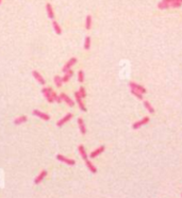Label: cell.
<instances>
[{
    "mask_svg": "<svg viewBox=\"0 0 182 198\" xmlns=\"http://www.w3.org/2000/svg\"><path fill=\"white\" fill-rule=\"evenodd\" d=\"M56 159L58 161H60V162L64 163V164L69 165V166H74V165H76V161H75L74 159H69V158L65 157V156H63V154H60V153L56 156Z\"/></svg>",
    "mask_w": 182,
    "mask_h": 198,
    "instance_id": "cell-1",
    "label": "cell"
},
{
    "mask_svg": "<svg viewBox=\"0 0 182 198\" xmlns=\"http://www.w3.org/2000/svg\"><path fill=\"white\" fill-rule=\"evenodd\" d=\"M149 121H150V118H149V116H145V117H143L141 120H138V121H135V123L132 125V129H133V130H138V129H140L141 127H143V126L147 125Z\"/></svg>",
    "mask_w": 182,
    "mask_h": 198,
    "instance_id": "cell-2",
    "label": "cell"
},
{
    "mask_svg": "<svg viewBox=\"0 0 182 198\" xmlns=\"http://www.w3.org/2000/svg\"><path fill=\"white\" fill-rule=\"evenodd\" d=\"M47 175H48V172H47L46 169H43V170H41V172H40V174H38V175H37L36 177L34 178V181H33L34 184H35V185H38L40 183H42V182H43V180H44L45 178L47 177Z\"/></svg>",
    "mask_w": 182,
    "mask_h": 198,
    "instance_id": "cell-3",
    "label": "cell"
},
{
    "mask_svg": "<svg viewBox=\"0 0 182 198\" xmlns=\"http://www.w3.org/2000/svg\"><path fill=\"white\" fill-rule=\"evenodd\" d=\"M104 150H105V146H103V145L99 146L98 148H96V149L93 150L92 152L89 153V159H95V158H97L98 156H100V154L103 152Z\"/></svg>",
    "mask_w": 182,
    "mask_h": 198,
    "instance_id": "cell-4",
    "label": "cell"
},
{
    "mask_svg": "<svg viewBox=\"0 0 182 198\" xmlns=\"http://www.w3.org/2000/svg\"><path fill=\"white\" fill-rule=\"evenodd\" d=\"M75 98H76V101H77V103H78L80 110H81L82 112H86V108H85V105H84V103H83V100H82L83 98L80 96V94H79L78 91L75 92Z\"/></svg>",
    "mask_w": 182,
    "mask_h": 198,
    "instance_id": "cell-5",
    "label": "cell"
},
{
    "mask_svg": "<svg viewBox=\"0 0 182 198\" xmlns=\"http://www.w3.org/2000/svg\"><path fill=\"white\" fill-rule=\"evenodd\" d=\"M77 61H78V60H77V58H71V60L68 61V62H67V63L63 66V68H62V71H63L64 74H65V72H67L69 69H71V67L74 66L75 64L77 63Z\"/></svg>",
    "mask_w": 182,
    "mask_h": 198,
    "instance_id": "cell-6",
    "label": "cell"
},
{
    "mask_svg": "<svg viewBox=\"0 0 182 198\" xmlns=\"http://www.w3.org/2000/svg\"><path fill=\"white\" fill-rule=\"evenodd\" d=\"M42 94L44 95V97L47 99L48 102H50V103L54 102V99L52 98L51 94H50V87H43L42 89Z\"/></svg>",
    "mask_w": 182,
    "mask_h": 198,
    "instance_id": "cell-7",
    "label": "cell"
},
{
    "mask_svg": "<svg viewBox=\"0 0 182 198\" xmlns=\"http://www.w3.org/2000/svg\"><path fill=\"white\" fill-rule=\"evenodd\" d=\"M129 86H130V89H133V90H135V91H138V92L142 93L143 95L147 93V90H146L144 86L140 85V84H138V83H135V82H129Z\"/></svg>",
    "mask_w": 182,
    "mask_h": 198,
    "instance_id": "cell-8",
    "label": "cell"
},
{
    "mask_svg": "<svg viewBox=\"0 0 182 198\" xmlns=\"http://www.w3.org/2000/svg\"><path fill=\"white\" fill-rule=\"evenodd\" d=\"M73 113H67L66 115L64 116L63 118H61V119L59 120V121H58V123H56V126H58V127H63L64 125H65V123H67V121H68V120H71V118H73Z\"/></svg>",
    "mask_w": 182,
    "mask_h": 198,
    "instance_id": "cell-9",
    "label": "cell"
},
{
    "mask_svg": "<svg viewBox=\"0 0 182 198\" xmlns=\"http://www.w3.org/2000/svg\"><path fill=\"white\" fill-rule=\"evenodd\" d=\"M32 114H33L34 116H37L38 118H42L43 120L50 119V116H49L47 113H43V112H41V111H38V110H33V111H32Z\"/></svg>",
    "mask_w": 182,
    "mask_h": 198,
    "instance_id": "cell-10",
    "label": "cell"
},
{
    "mask_svg": "<svg viewBox=\"0 0 182 198\" xmlns=\"http://www.w3.org/2000/svg\"><path fill=\"white\" fill-rule=\"evenodd\" d=\"M60 96H61V98H62V100H63L64 102H66L67 105H69L71 108L75 107V101L73 100V99H71V98L69 97V96H67V95H66L65 93H62L61 95H60Z\"/></svg>",
    "mask_w": 182,
    "mask_h": 198,
    "instance_id": "cell-11",
    "label": "cell"
},
{
    "mask_svg": "<svg viewBox=\"0 0 182 198\" xmlns=\"http://www.w3.org/2000/svg\"><path fill=\"white\" fill-rule=\"evenodd\" d=\"M32 75H33V77H34V79L36 80L37 82L40 83V84H43L44 85L45 83H46V81H45V79L43 78V76L38 72V71H36V70H33L32 71Z\"/></svg>",
    "mask_w": 182,
    "mask_h": 198,
    "instance_id": "cell-12",
    "label": "cell"
},
{
    "mask_svg": "<svg viewBox=\"0 0 182 198\" xmlns=\"http://www.w3.org/2000/svg\"><path fill=\"white\" fill-rule=\"evenodd\" d=\"M78 151H79V153H80L81 158L84 161H86L87 159H89V154H87V152H86V150H85V147H84L83 145L78 146Z\"/></svg>",
    "mask_w": 182,
    "mask_h": 198,
    "instance_id": "cell-13",
    "label": "cell"
},
{
    "mask_svg": "<svg viewBox=\"0 0 182 198\" xmlns=\"http://www.w3.org/2000/svg\"><path fill=\"white\" fill-rule=\"evenodd\" d=\"M78 125H79V130H80V132H81V134H86V126H85V123H84V120L82 119L81 117L80 118H78Z\"/></svg>",
    "mask_w": 182,
    "mask_h": 198,
    "instance_id": "cell-14",
    "label": "cell"
},
{
    "mask_svg": "<svg viewBox=\"0 0 182 198\" xmlns=\"http://www.w3.org/2000/svg\"><path fill=\"white\" fill-rule=\"evenodd\" d=\"M84 162H85L86 167H87V169H89V172H92V174H96V172H97V167H96V166H95V165H94L93 163H92V162L89 160V159H87L86 161H84Z\"/></svg>",
    "mask_w": 182,
    "mask_h": 198,
    "instance_id": "cell-15",
    "label": "cell"
},
{
    "mask_svg": "<svg viewBox=\"0 0 182 198\" xmlns=\"http://www.w3.org/2000/svg\"><path fill=\"white\" fill-rule=\"evenodd\" d=\"M46 11H47V15L50 19H54V13H53V9H52V5L50 3L46 4Z\"/></svg>",
    "mask_w": 182,
    "mask_h": 198,
    "instance_id": "cell-16",
    "label": "cell"
},
{
    "mask_svg": "<svg viewBox=\"0 0 182 198\" xmlns=\"http://www.w3.org/2000/svg\"><path fill=\"white\" fill-rule=\"evenodd\" d=\"M27 120H28V117H27L26 115H21V116H19V117H17V118H15L13 123H14V125L18 126V125H21V123H26Z\"/></svg>",
    "mask_w": 182,
    "mask_h": 198,
    "instance_id": "cell-17",
    "label": "cell"
},
{
    "mask_svg": "<svg viewBox=\"0 0 182 198\" xmlns=\"http://www.w3.org/2000/svg\"><path fill=\"white\" fill-rule=\"evenodd\" d=\"M74 76V71L71 70V69H69V70L67 71V72H65V75H64V77H62V79H63V83H67L69 80L71 79V77Z\"/></svg>",
    "mask_w": 182,
    "mask_h": 198,
    "instance_id": "cell-18",
    "label": "cell"
},
{
    "mask_svg": "<svg viewBox=\"0 0 182 198\" xmlns=\"http://www.w3.org/2000/svg\"><path fill=\"white\" fill-rule=\"evenodd\" d=\"M144 107H145L146 110H147V111H148V112L150 113V114H153V113L156 112V110H154V108H153L152 105H151V103H150V102H149L148 100H145V101H144Z\"/></svg>",
    "mask_w": 182,
    "mask_h": 198,
    "instance_id": "cell-19",
    "label": "cell"
},
{
    "mask_svg": "<svg viewBox=\"0 0 182 198\" xmlns=\"http://www.w3.org/2000/svg\"><path fill=\"white\" fill-rule=\"evenodd\" d=\"M52 27H53V30H54V32H56V34H59V35L62 34V29H61L60 25L58 23V21L52 20Z\"/></svg>",
    "mask_w": 182,
    "mask_h": 198,
    "instance_id": "cell-20",
    "label": "cell"
},
{
    "mask_svg": "<svg viewBox=\"0 0 182 198\" xmlns=\"http://www.w3.org/2000/svg\"><path fill=\"white\" fill-rule=\"evenodd\" d=\"M53 81H54V84H56V87H61V86L63 85V79H62V77H60L59 75L54 76Z\"/></svg>",
    "mask_w": 182,
    "mask_h": 198,
    "instance_id": "cell-21",
    "label": "cell"
},
{
    "mask_svg": "<svg viewBox=\"0 0 182 198\" xmlns=\"http://www.w3.org/2000/svg\"><path fill=\"white\" fill-rule=\"evenodd\" d=\"M92 23H93V19H92V16L87 15L85 18V29L86 30H89L92 28Z\"/></svg>",
    "mask_w": 182,
    "mask_h": 198,
    "instance_id": "cell-22",
    "label": "cell"
},
{
    "mask_svg": "<svg viewBox=\"0 0 182 198\" xmlns=\"http://www.w3.org/2000/svg\"><path fill=\"white\" fill-rule=\"evenodd\" d=\"M130 92H131V94H132L133 96H135V97L138 98V100H143V99H144V98H143V94L140 93L138 91H135V90H133V89H131Z\"/></svg>",
    "mask_w": 182,
    "mask_h": 198,
    "instance_id": "cell-23",
    "label": "cell"
},
{
    "mask_svg": "<svg viewBox=\"0 0 182 198\" xmlns=\"http://www.w3.org/2000/svg\"><path fill=\"white\" fill-rule=\"evenodd\" d=\"M91 43H92L91 38H89V36H86L85 40H84V44H83V47H84L85 50H89V48H91Z\"/></svg>",
    "mask_w": 182,
    "mask_h": 198,
    "instance_id": "cell-24",
    "label": "cell"
},
{
    "mask_svg": "<svg viewBox=\"0 0 182 198\" xmlns=\"http://www.w3.org/2000/svg\"><path fill=\"white\" fill-rule=\"evenodd\" d=\"M78 81L80 83L84 82V71H83V70H79V72H78Z\"/></svg>",
    "mask_w": 182,
    "mask_h": 198,
    "instance_id": "cell-25",
    "label": "cell"
},
{
    "mask_svg": "<svg viewBox=\"0 0 182 198\" xmlns=\"http://www.w3.org/2000/svg\"><path fill=\"white\" fill-rule=\"evenodd\" d=\"M79 94H80V96H81L82 98H85L86 97V91H85V87H83V86H80V89H79Z\"/></svg>",
    "mask_w": 182,
    "mask_h": 198,
    "instance_id": "cell-26",
    "label": "cell"
},
{
    "mask_svg": "<svg viewBox=\"0 0 182 198\" xmlns=\"http://www.w3.org/2000/svg\"><path fill=\"white\" fill-rule=\"evenodd\" d=\"M164 3H166L168 5V8H171V3H175V2H182V0H162Z\"/></svg>",
    "mask_w": 182,
    "mask_h": 198,
    "instance_id": "cell-27",
    "label": "cell"
},
{
    "mask_svg": "<svg viewBox=\"0 0 182 198\" xmlns=\"http://www.w3.org/2000/svg\"><path fill=\"white\" fill-rule=\"evenodd\" d=\"M1 2H2V0H0V4H1Z\"/></svg>",
    "mask_w": 182,
    "mask_h": 198,
    "instance_id": "cell-28",
    "label": "cell"
},
{
    "mask_svg": "<svg viewBox=\"0 0 182 198\" xmlns=\"http://www.w3.org/2000/svg\"><path fill=\"white\" fill-rule=\"evenodd\" d=\"M181 196H182V194H181Z\"/></svg>",
    "mask_w": 182,
    "mask_h": 198,
    "instance_id": "cell-29",
    "label": "cell"
}]
</instances>
